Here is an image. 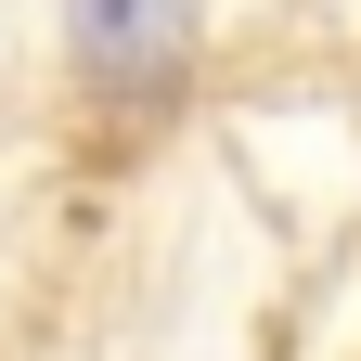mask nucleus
<instances>
[{"label": "nucleus", "mask_w": 361, "mask_h": 361, "mask_svg": "<svg viewBox=\"0 0 361 361\" xmlns=\"http://www.w3.org/2000/svg\"><path fill=\"white\" fill-rule=\"evenodd\" d=\"M65 39H78V78L155 90L180 52H194V0H65Z\"/></svg>", "instance_id": "1"}]
</instances>
